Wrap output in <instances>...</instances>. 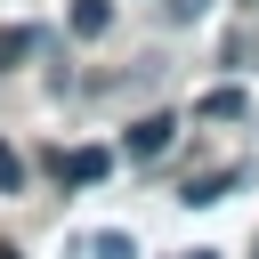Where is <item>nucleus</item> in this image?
I'll list each match as a JSON object with an SVG mask.
<instances>
[{"label": "nucleus", "mask_w": 259, "mask_h": 259, "mask_svg": "<svg viewBox=\"0 0 259 259\" xmlns=\"http://www.w3.org/2000/svg\"><path fill=\"white\" fill-rule=\"evenodd\" d=\"M105 170H113L105 146H73V154H57V178H65V186H97Z\"/></svg>", "instance_id": "obj_1"}, {"label": "nucleus", "mask_w": 259, "mask_h": 259, "mask_svg": "<svg viewBox=\"0 0 259 259\" xmlns=\"http://www.w3.org/2000/svg\"><path fill=\"white\" fill-rule=\"evenodd\" d=\"M170 138H178V121H170V113H146V121H130V162H154Z\"/></svg>", "instance_id": "obj_2"}, {"label": "nucleus", "mask_w": 259, "mask_h": 259, "mask_svg": "<svg viewBox=\"0 0 259 259\" xmlns=\"http://www.w3.org/2000/svg\"><path fill=\"white\" fill-rule=\"evenodd\" d=\"M235 186H243V170H202V178H186V194H178V202H194V210H202V202H219V194H235Z\"/></svg>", "instance_id": "obj_3"}, {"label": "nucleus", "mask_w": 259, "mask_h": 259, "mask_svg": "<svg viewBox=\"0 0 259 259\" xmlns=\"http://www.w3.org/2000/svg\"><path fill=\"white\" fill-rule=\"evenodd\" d=\"M32 49H40V32H32V24H0V73H8V65H24Z\"/></svg>", "instance_id": "obj_4"}, {"label": "nucleus", "mask_w": 259, "mask_h": 259, "mask_svg": "<svg viewBox=\"0 0 259 259\" xmlns=\"http://www.w3.org/2000/svg\"><path fill=\"white\" fill-rule=\"evenodd\" d=\"M105 24H113V0H73V32L81 40H97Z\"/></svg>", "instance_id": "obj_5"}, {"label": "nucleus", "mask_w": 259, "mask_h": 259, "mask_svg": "<svg viewBox=\"0 0 259 259\" xmlns=\"http://www.w3.org/2000/svg\"><path fill=\"white\" fill-rule=\"evenodd\" d=\"M194 113H202V121H243V89H210Z\"/></svg>", "instance_id": "obj_6"}, {"label": "nucleus", "mask_w": 259, "mask_h": 259, "mask_svg": "<svg viewBox=\"0 0 259 259\" xmlns=\"http://www.w3.org/2000/svg\"><path fill=\"white\" fill-rule=\"evenodd\" d=\"M89 259H138V243L121 227H105V235H89Z\"/></svg>", "instance_id": "obj_7"}, {"label": "nucleus", "mask_w": 259, "mask_h": 259, "mask_svg": "<svg viewBox=\"0 0 259 259\" xmlns=\"http://www.w3.org/2000/svg\"><path fill=\"white\" fill-rule=\"evenodd\" d=\"M0 194H24V154L0 138Z\"/></svg>", "instance_id": "obj_8"}, {"label": "nucleus", "mask_w": 259, "mask_h": 259, "mask_svg": "<svg viewBox=\"0 0 259 259\" xmlns=\"http://www.w3.org/2000/svg\"><path fill=\"white\" fill-rule=\"evenodd\" d=\"M202 8H210V0H162V16H170V24H194Z\"/></svg>", "instance_id": "obj_9"}, {"label": "nucleus", "mask_w": 259, "mask_h": 259, "mask_svg": "<svg viewBox=\"0 0 259 259\" xmlns=\"http://www.w3.org/2000/svg\"><path fill=\"white\" fill-rule=\"evenodd\" d=\"M0 259H24V251H16V243H0Z\"/></svg>", "instance_id": "obj_10"}, {"label": "nucleus", "mask_w": 259, "mask_h": 259, "mask_svg": "<svg viewBox=\"0 0 259 259\" xmlns=\"http://www.w3.org/2000/svg\"><path fill=\"white\" fill-rule=\"evenodd\" d=\"M186 259H219V251H186Z\"/></svg>", "instance_id": "obj_11"}]
</instances>
